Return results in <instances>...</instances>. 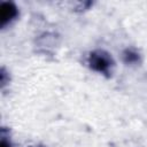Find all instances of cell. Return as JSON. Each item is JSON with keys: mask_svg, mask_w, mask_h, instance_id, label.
<instances>
[{"mask_svg": "<svg viewBox=\"0 0 147 147\" xmlns=\"http://www.w3.org/2000/svg\"><path fill=\"white\" fill-rule=\"evenodd\" d=\"M87 65L91 70L110 77L113 74V68L115 67V61L110 53L105 49H94L90 52L87 56Z\"/></svg>", "mask_w": 147, "mask_h": 147, "instance_id": "obj_1", "label": "cell"}, {"mask_svg": "<svg viewBox=\"0 0 147 147\" xmlns=\"http://www.w3.org/2000/svg\"><path fill=\"white\" fill-rule=\"evenodd\" d=\"M18 16V8L11 1H2L0 3V26L6 28Z\"/></svg>", "mask_w": 147, "mask_h": 147, "instance_id": "obj_2", "label": "cell"}, {"mask_svg": "<svg viewBox=\"0 0 147 147\" xmlns=\"http://www.w3.org/2000/svg\"><path fill=\"white\" fill-rule=\"evenodd\" d=\"M122 59H123V62L127 65H138L141 62L140 53L133 47L125 48L122 53Z\"/></svg>", "mask_w": 147, "mask_h": 147, "instance_id": "obj_3", "label": "cell"}, {"mask_svg": "<svg viewBox=\"0 0 147 147\" xmlns=\"http://www.w3.org/2000/svg\"><path fill=\"white\" fill-rule=\"evenodd\" d=\"M0 147H13V146H11V144H10V141H9V140H7V139H6V137H5L3 134H2V137H1Z\"/></svg>", "mask_w": 147, "mask_h": 147, "instance_id": "obj_4", "label": "cell"}]
</instances>
